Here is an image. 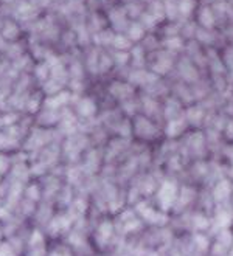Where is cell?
Instances as JSON below:
<instances>
[{
  "label": "cell",
  "mask_w": 233,
  "mask_h": 256,
  "mask_svg": "<svg viewBox=\"0 0 233 256\" xmlns=\"http://www.w3.org/2000/svg\"><path fill=\"white\" fill-rule=\"evenodd\" d=\"M174 196H176V186L174 185L165 183L162 186L160 194H159V200H160V204L163 205V208H168L173 204Z\"/></svg>",
  "instance_id": "cell-1"
}]
</instances>
